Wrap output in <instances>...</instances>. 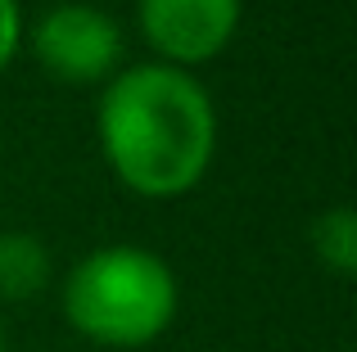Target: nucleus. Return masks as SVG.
Instances as JSON below:
<instances>
[{"label":"nucleus","mask_w":357,"mask_h":352,"mask_svg":"<svg viewBox=\"0 0 357 352\" xmlns=\"http://www.w3.org/2000/svg\"><path fill=\"white\" fill-rule=\"evenodd\" d=\"M96 131L109 168L131 194L176 199L213 168L218 109L185 68L154 59L109 77Z\"/></svg>","instance_id":"f257e3e1"},{"label":"nucleus","mask_w":357,"mask_h":352,"mask_svg":"<svg viewBox=\"0 0 357 352\" xmlns=\"http://www.w3.org/2000/svg\"><path fill=\"white\" fill-rule=\"evenodd\" d=\"M176 275L140 244H105L63 280V317L82 339L105 348H145L176 317Z\"/></svg>","instance_id":"f03ea898"},{"label":"nucleus","mask_w":357,"mask_h":352,"mask_svg":"<svg viewBox=\"0 0 357 352\" xmlns=\"http://www.w3.org/2000/svg\"><path fill=\"white\" fill-rule=\"evenodd\" d=\"M32 50L50 77L68 86H91V81L114 77L118 54H122V27L105 9L86 0H68L41 14L32 32Z\"/></svg>","instance_id":"7ed1b4c3"},{"label":"nucleus","mask_w":357,"mask_h":352,"mask_svg":"<svg viewBox=\"0 0 357 352\" xmlns=\"http://www.w3.org/2000/svg\"><path fill=\"white\" fill-rule=\"evenodd\" d=\"M136 23L158 63L190 72L231 45L240 27V0H136Z\"/></svg>","instance_id":"20e7f679"},{"label":"nucleus","mask_w":357,"mask_h":352,"mask_svg":"<svg viewBox=\"0 0 357 352\" xmlns=\"http://www.w3.org/2000/svg\"><path fill=\"white\" fill-rule=\"evenodd\" d=\"M50 285V253L36 235L23 230H5L0 235V298L18 303L32 298Z\"/></svg>","instance_id":"39448f33"},{"label":"nucleus","mask_w":357,"mask_h":352,"mask_svg":"<svg viewBox=\"0 0 357 352\" xmlns=\"http://www.w3.org/2000/svg\"><path fill=\"white\" fill-rule=\"evenodd\" d=\"M312 248L331 271L353 275L357 271V217L353 208H331L312 221Z\"/></svg>","instance_id":"423d86ee"},{"label":"nucleus","mask_w":357,"mask_h":352,"mask_svg":"<svg viewBox=\"0 0 357 352\" xmlns=\"http://www.w3.org/2000/svg\"><path fill=\"white\" fill-rule=\"evenodd\" d=\"M18 41H23V9L18 0H0V72L18 54Z\"/></svg>","instance_id":"0eeeda50"},{"label":"nucleus","mask_w":357,"mask_h":352,"mask_svg":"<svg viewBox=\"0 0 357 352\" xmlns=\"http://www.w3.org/2000/svg\"><path fill=\"white\" fill-rule=\"evenodd\" d=\"M0 352H5V321H0Z\"/></svg>","instance_id":"6e6552de"}]
</instances>
